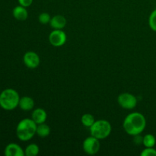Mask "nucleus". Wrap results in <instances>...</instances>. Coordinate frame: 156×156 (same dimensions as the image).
Instances as JSON below:
<instances>
[{
	"label": "nucleus",
	"instance_id": "obj_1",
	"mask_svg": "<svg viewBox=\"0 0 156 156\" xmlns=\"http://www.w3.org/2000/svg\"><path fill=\"white\" fill-rule=\"evenodd\" d=\"M125 132L129 136L141 134L146 127L145 116L140 112H133L125 117L123 123Z\"/></svg>",
	"mask_w": 156,
	"mask_h": 156
},
{
	"label": "nucleus",
	"instance_id": "obj_2",
	"mask_svg": "<svg viewBox=\"0 0 156 156\" xmlns=\"http://www.w3.org/2000/svg\"><path fill=\"white\" fill-rule=\"evenodd\" d=\"M37 124L32 119H23L17 125V137L22 142L29 141L37 134Z\"/></svg>",
	"mask_w": 156,
	"mask_h": 156
},
{
	"label": "nucleus",
	"instance_id": "obj_3",
	"mask_svg": "<svg viewBox=\"0 0 156 156\" xmlns=\"http://www.w3.org/2000/svg\"><path fill=\"white\" fill-rule=\"evenodd\" d=\"M20 96L13 88H6L0 93V107L5 111H13L19 105Z\"/></svg>",
	"mask_w": 156,
	"mask_h": 156
},
{
	"label": "nucleus",
	"instance_id": "obj_4",
	"mask_svg": "<svg viewBox=\"0 0 156 156\" xmlns=\"http://www.w3.org/2000/svg\"><path fill=\"white\" fill-rule=\"evenodd\" d=\"M89 129L91 136L101 140L109 136L112 131V126L108 120H98L94 122Z\"/></svg>",
	"mask_w": 156,
	"mask_h": 156
},
{
	"label": "nucleus",
	"instance_id": "obj_5",
	"mask_svg": "<svg viewBox=\"0 0 156 156\" xmlns=\"http://www.w3.org/2000/svg\"><path fill=\"white\" fill-rule=\"evenodd\" d=\"M117 102L122 108L126 110H133L136 107L137 98L131 93L124 92L119 94Z\"/></svg>",
	"mask_w": 156,
	"mask_h": 156
},
{
	"label": "nucleus",
	"instance_id": "obj_6",
	"mask_svg": "<svg viewBox=\"0 0 156 156\" xmlns=\"http://www.w3.org/2000/svg\"><path fill=\"white\" fill-rule=\"evenodd\" d=\"M100 140L92 136L87 137L82 143L83 151L85 153L90 155L97 154L100 150Z\"/></svg>",
	"mask_w": 156,
	"mask_h": 156
},
{
	"label": "nucleus",
	"instance_id": "obj_7",
	"mask_svg": "<svg viewBox=\"0 0 156 156\" xmlns=\"http://www.w3.org/2000/svg\"><path fill=\"white\" fill-rule=\"evenodd\" d=\"M66 34L60 29H53L49 34V41L53 47H62L66 44Z\"/></svg>",
	"mask_w": 156,
	"mask_h": 156
},
{
	"label": "nucleus",
	"instance_id": "obj_8",
	"mask_svg": "<svg viewBox=\"0 0 156 156\" xmlns=\"http://www.w3.org/2000/svg\"><path fill=\"white\" fill-rule=\"evenodd\" d=\"M23 62L27 68L36 69L39 66L41 59L37 53L34 51H27L23 56Z\"/></svg>",
	"mask_w": 156,
	"mask_h": 156
},
{
	"label": "nucleus",
	"instance_id": "obj_9",
	"mask_svg": "<svg viewBox=\"0 0 156 156\" xmlns=\"http://www.w3.org/2000/svg\"><path fill=\"white\" fill-rule=\"evenodd\" d=\"M5 156H24V150L17 143H9L5 146L4 150Z\"/></svg>",
	"mask_w": 156,
	"mask_h": 156
},
{
	"label": "nucleus",
	"instance_id": "obj_10",
	"mask_svg": "<svg viewBox=\"0 0 156 156\" xmlns=\"http://www.w3.org/2000/svg\"><path fill=\"white\" fill-rule=\"evenodd\" d=\"M31 119L37 125L44 123H45L47 119V114L45 110L41 108H37L34 110V111L32 112Z\"/></svg>",
	"mask_w": 156,
	"mask_h": 156
},
{
	"label": "nucleus",
	"instance_id": "obj_11",
	"mask_svg": "<svg viewBox=\"0 0 156 156\" xmlns=\"http://www.w3.org/2000/svg\"><path fill=\"white\" fill-rule=\"evenodd\" d=\"M67 24L66 18L61 15H56L52 17L50 20V24L52 28L53 29H60L62 30L66 27Z\"/></svg>",
	"mask_w": 156,
	"mask_h": 156
},
{
	"label": "nucleus",
	"instance_id": "obj_12",
	"mask_svg": "<svg viewBox=\"0 0 156 156\" xmlns=\"http://www.w3.org/2000/svg\"><path fill=\"white\" fill-rule=\"evenodd\" d=\"M12 15L18 21H25L28 17V12L25 7L19 5L14 8L12 10Z\"/></svg>",
	"mask_w": 156,
	"mask_h": 156
},
{
	"label": "nucleus",
	"instance_id": "obj_13",
	"mask_svg": "<svg viewBox=\"0 0 156 156\" xmlns=\"http://www.w3.org/2000/svg\"><path fill=\"white\" fill-rule=\"evenodd\" d=\"M34 99L32 98L29 97V96H24V97L20 98L18 107L22 111H29L34 109Z\"/></svg>",
	"mask_w": 156,
	"mask_h": 156
},
{
	"label": "nucleus",
	"instance_id": "obj_14",
	"mask_svg": "<svg viewBox=\"0 0 156 156\" xmlns=\"http://www.w3.org/2000/svg\"><path fill=\"white\" fill-rule=\"evenodd\" d=\"M50 133V126L45 123L38 124L37 126V135L41 138H45L48 136Z\"/></svg>",
	"mask_w": 156,
	"mask_h": 156
},
{
	"label": "nucleus",
	"instance_id": "obj_15",
	"mask_svg": "<svg viewBox=\"0 0 156 156\" xmlns=\"http://www.w3.org/2000/svg\"><path fill=\"white\" fill-rule=\"evenodd\" d=\"M39 146L35 143L29 144L24 149V155L26 156H36L39 154Z\"/></svg>",
	"mask_w": 156,
	"mask_h": 156
},
{
	"label": "nucleus",
	"instance_id": "obj_16",
	"mask_svg": "<svg viewBox=\"0 0 156 156\" xmlns=\"http://www.w3.org/2000/svg\"><path fill=\"white\" fill-rule=\"evenodd\" d=\"M81 122H82V125L85 127L90 128L94 123L95 122L94 116L91 115V114H85L82 116L81 118Z\"/></svg>",
	"mask_w": 156,
	"mask_h": 156
},
{
	"label": "nucleus",
	"instance_id": "obj_17",
	"mask_svg": "<svg viewBox=\"0 0 156 156\" xmlns=\"http://www.w3.org/2000/svg\"><path fill=\"white\" fill-rule=\"evenodd\" d=\"M156 143V138L155 136L152 134H146L143 136V145L146 148L154 147Z\"/></svg>",
	"mask_w": 156,
	"mask_h": 156
},
{
	"label": "nucleus",
	"instance_id": "obj_18",
	"mask_svg": "<svg viewBox=\"0 0 156 156\" xmlns=\"http://www.w3.org/2000/svg\"><path fill=\"white\" fill-rule=\"evenodd\" d=\"M149 27L153 31L156 32V9H154L149 17Z\"/></svg>",
	"mask_w": 156,
	"mask_h": 156
},
{
	"label": "nucleus",
	"instance_id": "obj_19",
	"mask_svg": "<svg viewBox=\"0 0 156 156\" xmlns=\"http://www.w3.org/2000/svg\"><path fill=\"white\" fill-rule=\"evenodd\" d=\"M50 20H51V17H50V14L47 13V12L41 13L39 15V16H38V21L42 24H50Z\"/></svg>",
	"mask_w": 156,
	"mask_h": 156
},
{
	"label": "nucleus",
	"instance_id": "obj_20",
	"mask_svg": "<svg viewBox=\"0 0 156 156\" xmlns=\"http://www.w3.org/2000/svg\"><path fill=\"white\" fill-rule=\"evenodd\" d=\"M141 156H156V149L154 147L145 148L140 153Z\"/></svg>",
	"mask_w": 156,
	"mask_h": 156
},
{
	"label": "nucleus",
	"instance_id": "obj_21",
	"mask_svg": "<svg viewBox=\"0 0 156 156\" xmlns=\"http://www.w3.org/2000/svg\"><path fill=\"white\" fill-rule=\"evenodd\" d=\"M133 142L135 144H136L137 146L139 145H141L143 144V136H142L140 134H138V135H136L133 136Z\"/></svg>",
	"mask_w": 156,
	"mask_h": 156
},
{
	"label": "nucleus",
	"instance_id": "obj_22",
	"mask_svg": "<svg viewBox=\"0 0 156 156\" xmlns=\"http://www.w3.org/2000/svg\"><path fill=\"white\" fill-rule=\"evenodd\" d=\"M18 1L19 5H21L24 6L25 8L29 7L33 3V0H18Z\"/></svg>",
	"mask_w": 156,
	"mask_h": 156
},
{
	"label": "nucleus",
	"instance_id": "obj_23",
	"mask_svg": "<svg viewBox=\"0 0 156 156\" xmlns=\"http://www.w3.org/2000/svg\"><path fill=\"white\" fill-rule=\"evenodd\" d=\"M155 66H156V62H155Z\"/></svg>",
	"mask_w": 156,
	"mask_h": 156
}]
</instances>
